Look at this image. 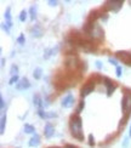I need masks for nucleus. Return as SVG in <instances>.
Wrapping results in <instances>:
<instances>
[{
	"instance_id": "nucleus-1",
	"label": "nucleus",
	"mask_w": 131,
	"mask_h": 148,
	"mask_svg": "<svg viewBox=\"0 0 131 148\" xmlns=\"http://www.w3.org/2000/svg\"><path fill=\"white\" fill-rule=\"evenodd\" d=\"M69 129L73 135L74 138H77L79 141H84V134H83V123L82 118L79 116V114H73L71 116L69 120Z\"/></svg>"
},
{
	"instance_id": "nucleus-2",
	"label": "nucleus",
	"mask_w": 131,
	"mask_h": 148,
	"mask_svg": "<svg viewBox=\"0 0 131 148\" xmlns=\"http://www.w3.org/2000/svg\"><path fill=\"white\" fill-rule=\"evenodd\" d=\"M89 36L91 39H93V40H98L99 41V40H102L104 38V34H103L102 28L96 23L95 26H93V28L91 29V32L89 33Z\"/></svg>"
},
{
	"instance_id": "nucleus-3",
	"label": "nucleus",
	"mask_w": 131,
	"mask_h": 148,
	"mask_svg": "<svg viewBox=\"0 0 131 148\" xmlns=\"http://www.w3.org/2000/svg\"><path fill=\"white\" fill-rule=\"evenodd\" d=\"M123 6V1H107L103 5V10L106 11H113V12H118Z\"/></svg>"
},
{
	"instance_id": "nucleus-4",
	"label": "nucleus",
	"mask_w": 131,
	"mask_h": 148,
	"mask_svg": "<svg viewBox=\"0 0 131 148\" xmlns=\"http://www.w3.org/2000/svg\"><path fill=\"white\" fill-rule=\"evenodd\" d=\"M93 90H95V80H93V78H91V80H89V82H87L83 86L82 91H80V96L85 97V96H87L89 94H91Z\"/></svg>"
},
{
	"instance_id": "nucleus-5",
	"label": "nucleus",
	"mask_w": 131,
	"mask_h": 148,
	"mask_svg": "<svg viewBox=\"0 0 131 148\" xmlns=\"http://www.w3.org/2000/svg\"><path fill=\"white\" fill-rule=\"evenodd\" d=\"M121 107H123V110L126 114H130V110H131V92L130 91L125 92V95H124Z\"/></svg>"
},
{
	"instance_id": "nucleus-6",
	"label": "nucleus",
	"mask_w": 131,
	"mask_h": 148,
	"mask_svg": "<svg viewBox=\"0 0 131 148\" xmlns=\"http://www.w3.org/2000/svg\"><path fill=\"white\" fill-rule=\"evenodd\" d=\"M64 64L69 71H73L79 66V61H78V58L75 56H74V55H68L67 58H66Z\"/></svg>"
},
{
	"instance_id": "nucleus-7",
	"label": "nucleus",
	"mask_w": 131,
	"mask_h": 148,
	"mask_svg": "<svg viewBox=\"0 0 131 148\" xmlns=\"http://www.w3.org/2000/svg\"><path fill=\"white\" fill-rule=\"evenodd\" d=\"M115 55L121 62L126 63L128 66H131V53L130 52H128V51H117Z\"/></svg>"
},
{
	"instance_id": "nucleus-8",
	"label": "nucleus",
	"mask_w": 131,
	"mask_h": 148,
	"mask_svg": "<svg viewBox=\"0 0 131 148\" xmlns=\"http://www.w3.org/2000/svg\"><path fill=\"white\" fill-rule=\"evenodd\" d=\"M103 82H104L106 88H107V96H110L114 92V90L117 89V85L114 84V82H112V80L109 78H107V77L103 78Z\"/></svg>"
},
{
	"instance_id": "nucleus-9",
	"label": "nucleus",
	"mask_w": 131,
	"mask_h": 148,
	"mask_svg": "<svg viewBox=\"0 0 131 148\" xmlns=\"http://www.w3.org/2000/svg\"><path fill=\"white\" fill-rule=\"evenodd\" d=\"M82 46L84 49V51H86V52H96L97 51L96 44L95 42H92V41H90V40H84Z\"/></svg>"
},
{
	"instance_id": "nucleus-10",
	"label": "nucleus",
	"mask_w": 131,
	"mask_h": 148,
	"mask_svg": "<svg viewBox=\"0 0 131 148\" xmlns=\"http://www.w3.org/2000/svg\"><path fill=\"white\" fill-rule=\"evenodd\" d=\"M74 102H75V98H74L73 95L69 94V95H67L63 100H62V107L63 108H71V107H73Z\"/></svg>"
},
{
	"instance_id": "nucleus-11",
	"label": "nucleus",
	"mask_w": 131,
	"mask_h": 148,
	"mask_svg": "<svg viewBox=\"0 0 131 148\" xmlns=\"http://www.w3.org/2000/svg\"><path fill=\"white\" fill-rule=\"evenodd\" d=\"M30 88V83L27 78H22L20 79V82L16 84V89L17 90H26V89H29Z\"/></svg>"
},
{
	"instance_id": "nucleus-12",
	"label": "nucleus",
	"mask_w": 131,
	"mask_h": 148,
	"mask_svg": "<svg viewBox=\"0 0 131 148\" xmlns=\"http://www.w3.org/2000/svg\"><path fill=\"white\" fill-rule=\"evenodd\" d=\"M53 134H55V127L50 123H47L45 125V129H44V135H45L46 138H51L53 136Z\"/></svg>"
},
{
	"instance_id": "nucleus-13",
	"label": "nucleus",
	"mask_w": 131,
	"mask_h": 148,
	"mask_svg": "<svg viewBox=\"0 0 131 148\" xmlns=\"http://www.w3.org/2000/svg\"><path fill=\"white\" fill-rule=\"evenodd\" d=\"M38 114H39L40 118H43V119H50V118H56V116H57V113H55V112L47 113V112H44L43 109L38 110Z\"/></svg>"
},
{
	"instance_id": "nucleus-14",
	"label": "nucleus",
	"mask_w": 131,
	"mask_h": 148,
	"mask_svg": "<svg viewBox=\"0 0 131 148\" xmlns=\"http://www.w3.org/2000/svg\"><path fill=\"white\" fill-rule=\"evenodd\" d=\"M29 147H36V146H39L40 145V136L38 134H34L32 138L29 140V142H28Z\"/></svg>"
},
{
	"instance_id": "nucleus-15",
	"label": "nucleus",
	"mask_w": 131,
	"mask_h": 148,
	"mask_svg": "<svg viewBox=\"0 0 131 148\" xmlns=\"http://www.w3.org/2000/svg\"><path fill=\"white\" fill-rule=\"evenodd\" d=\"M30 33H32L33 36L40 38V36H43V28L40 26H38V24H35V26L32 29H30Z\"/></svg>"
},
{
	"instance_id": "nucleus-16",
	"label": "nucleus",
	"mask_w": 131,
	"mask_h": 148,
	"mask_svg": "<svg viewBox=\"0 0 131 148\" xmlns=\"http://www.w3.org/2000/svg\"><path fill=\"white\" fill-rule=\"evenodd\" d=\"M58 50V47H53V49H46V50H45V53H44V58H49L50 56H51V55H53V52H56V51H57Z\"/></svg>"
},
{
	"instance_id": "nucleus-17",
	"label": "nucleus",
	"mask_w": 131,
	"mask_h": 148,
	"mask_svg": "<svg viewBox=\"0 0 131 148\" xmlns=\"http://www.w3.org/2000/svg\"><path fill=\"white\" fill-rule=\"evenodd\" d=\"M33 101H34V104H35V106H38L39 108L43 107V101H41V98H40V96H39L38 94L33 96Z\"/></svg>"
},
{
	"instance_id": "nucleus-18",
	"label": "nucleus",
	"mask_w": 131,
	"mask_h": 148,
	"mask_svg": "<svg viewBox=\"0 0 131 148\" xmlns=\"http://www.w3.org/2000/svg\"><path fill=\"white\" fill-rule=\"evenodd\" d=\"M29 15H30V20L34 21L35 18H36V6H30V9H29Z\"/></svg>"
},
{
	"instance_id": "nucleus-19",
	"label": "nucleus",
	"mask_w": 131,
	"mask_h": 148,
	"mask_svg": "<svg viewBox=\"0 0 131 148\" xmlns=\"http://www.w3.org/2000/svg\"><path fill=\"white\" fill-rule=\"evenodd\" d=\"M24 132L26 134H34L35 129H34L33 125H30V124H24Z\"/></svg>"
},
{
	"instance_id": "nucleus-20",
	"label": "nucleus",
	"mask_w": 131,
	"mask_h": 148,
	"mask_svg": "<svg viewBox=\"0 0 131 148\" xmlns=\"http://www.w3.org/2000/svg\"><path fill=\"white\" fill-rule=\"evenodd\" d=\"M5 124H6V114H4L1 116V124H0V134H4L5 131Z\"/></svg>"
},
{
	"instance_id": "nucleus-21",
	"label": "nucleus",
	"mask_w": 131,
	"mask_h": 148,
	"mask_svg": "<svg viewBox=\"0 0 131 148\" xmlns=\"http://www.w3.org/2000/svg\"><path fill=\"white\" fill-rule=\"evenodd\" d=\"M33 75H34V78H35L36 80H39V79L41 78V75H43V69H41V68H35Z\"/></svg>"
},
{
	"instance_id": "nucleus-22",
	"label": "nucleus",
	"mask_w": 131,
	"mask_h": 148,
	"mask_svg": "<svg viewBox=\"0 0 131 148\" xmlns=\"http://www.w3.org/2000/svg\"><path fill=\"white\" fill-rule=\"evenodd\" d=\"M27 15H28V12H27L26 10H22V11H21V15H20V21H21V22H26Z\"/></svg>"
},
{
	"instance_id": "nucleus-23",
	"label": "nucleus",
	"mask_w": 131,
	"mask_h": 148,
	"mask_svg": "<svg viewBox=\"0 0 131 148\" xmlns=\"http://www.w3.org/2000/svg\"><path fill=\"white\" fill-rule=\"evenodd\" d=\"M10 73H11L12 77L17 75V73H18V67H17L16 64H12V66H11V69H10Z\"/></svg>"
},
{
	"instance_id": "nucleus-24",
	"label": "nucleus",
	"mask_w": 131,
	"mask_h": 148,
	"mask_svg": "<svg viewBox=\"0 0 131 148\" xmlns=\"http://www.w3.org/2000/svg\"><path fill=\"white\" fill-rule=\"evenodd\" d=\"M18 82H20V78H18V75H15V77H11L9 84L10 85H14V84H17Z\"/></svg>"
},
{
	"instance_id": "nucleus-25",
	"label": "nucleus",
	"mask_w": 131,
	"mask_h": 148,
	"mask_svg": "<svg viewBox=\"0 0 131 148\" xmlns=\"http://www.w3.org/2000/svg\"><path fill=\"white\" fill-rule=\"evenodd\" d=\"M10 11H11V9H10V8H8V10H6V12H5L6 22H11V15H10Z\"/></svg>"
},
{
	"instance_id": "nucleus-26",
	"label": "nucleus",
	"mask_w": 131,
	"mask_h": 148,
	"mask_svg": "<svg viewBox=\"0 0 131 148\" xmlns=\"http://www.w3.org/2000/svg\"><path fill=\"white\" fill-rule=\"evenodd\" d=\"M89 145L90 146H95V138H93V135L92 134L89 135Z\"/></svg>"
},
{
	"instance_id": "nucleus-27",
	"label": "nucleus",
	"mask_w": 131,
	"mask_h": 148,
	"mask_svg": "<svg viewBox=\"0 0 131 148\" xmlns=\"http://www.w3.org/2000/svg\"><path fill=\"white\" fill-rule=\"evenodd\" d=\"M84 106H85V103H84V101H82V102H80V104H79L78 109H77V114H79L80 112H82V109L84 108Z\"/></svg>"
},
{
	"instance_id": "nucleus-28",
	"label": "nucleus",
	"mask_w": 131,
	"mask_h": 148,
	"mask_svg": "<svg viewBox=\"0 0 131 148\" xmlns=\"http://www.w3.org/2000/svg\"><path fill=\"white\" fill-rule=\"evenodd\" d=\"M17 41H18V42H20V44H21V45H23V44H24V35H23V34H21L20 36H18V39H17Z\"/></svg>"
},
{
	"instance_id": "nucleus-29",
	"label": "nucleus",
	"mask_w": 131,
	"mask_h": 148,
	"mask_svg": "<svg viewBox=\"0 0 131 148\" xmlns=\"http://www.w3.org/2000/svg\"><path fill=\"white\" fill-rule=\"evenodd\" d=\"M117 77H118V78L121 77V67H120V66L117 67Z\"/></svg>"
},
{
	"instance_id": "nucleus-30",
	"label": "nucleus",
	"mask_w": 131,
	"mask_h": 148,
	"mask_svg": "<svg viewBox=\"0 0 131 148\" xmlns=\"http://www.w3.org/2000/svg\"><path fill=\"white\" fill-rule=\"evenodd\" d=\"M108 61H109V63H112V64H114L115 67H118V63H117V61H115L114 58H112V57H109V58H108Z\"/></svg>"
},
{
	"instance_id": "nucleus-31",
	"label": "nucleus",
	"mask_w": 131,
	"mask_h": 148,
	"mask_svg": "<svg viewBox=\"0 0 131 148\" xmlns=\"http://www.w3.org/2000/svg\"><path fill=\"white\" fill-rule=\"evenodd\" d=\"M0 107H1V109H4V107H5V101L3 97H0Z\"/></svg>"
},
{
	"instance_id": "nucleus-32",
	"label": "nucleus",
	"mask_w": 131,
	"mask_h": 148,
	"mask_svg": "<svg viewBox=\"0 0 131 148\" xmlns=\"http://www.w3.org/2000/svg\"><path fill=\"white\" fill-rule=\"evenodd\" d=\"M96 67L98 69H102V62H99V61H96Z\"/></svg>"
},
{
	"instance_id": "nucleus-33",
	"label": "nucleus",
	"mask_w": 131,
	"mask_h": 148,
	"mask_svg": "<svg viewBox=\"0 0 131 148\" xmlns=\"http://www.w3.org/2000/svg\"><path fill=\"white\" fill-rule=\"evenodd\" d=\"M49 4L51 6H56V5H57V1H56V0H55V1H53V0H49Z\"/></svg>"
},
{
	"instance_id": "nucleus-34",
	"label": "nucleus",
	"mask_w": 131,
	"mask_h": 148,
	"mask_svg": "<svg viewBox=\"0 0 131 148\" xmlns=\"http://www.w3.org/2000/svg\"><path fill=\"white\" fill-rule=\"evenodd\" d=\"M128 145H129V138H128V137H126V138H125V140H124V147H126V146H128Z\"/></svg>"
},
{
	"instance_id": "nucleus-35",
	"label": "nucleus",
	"mask_w": 131,
	"mask_h": 148,
	"mask_svg": "<svg viewBox=\"0 0 131 148\" xmlns=\"http://www.w3.org/2000/svg\"><path fill=\"white\" fill-rule=\"evenodd\" d=\"M64 148H77V147H74V146H72V145H67Z\"/></svg>"
},
{
	"instance_id": "nucleus-36",
	"label": "nucleus",
	"mask_w": 131,
	"mask_h": 148,
	"mask_svg": "<svg viewBox=\"0 0 131 148\" xmlns=\"http://www.w3.org/2000/svg\"><path fill=\"white\" fill-rule=\"evenodd\" d=\"M5 64V58H1V66Z\"/></svg>"
},
{
	"instance_id": "nucleus-37",
	"label": "nucleus",
	"mask_w": 131,
	"mask_h": 148,
	"mask_svg": "<svg viewBox=\"0 0 131 148\" xmlns=\"http://www.w3.org/2000/svg\"><path fill=\"white\" fill-rule=\"evenodd\" d=\"M130 136H131V126H130Z\"/></svg>"
}]
</instances>
